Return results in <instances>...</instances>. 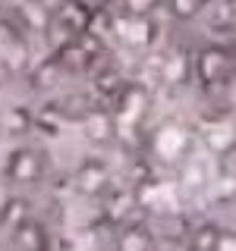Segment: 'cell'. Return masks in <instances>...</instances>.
I'll use <instances>...</instances> for the list:
<instances>
[{
    "mask_svg": "<svg viewBox=\"0 0 236 251\" xmlns=\"http://www.w3.org/2000/svg\"><path fill=\"white\" fill-rule=\"evenodd\" d=\"M227 50H230V57H233V66H236V31L230 35V44H227Z\"/></svg>",
    "mask_w": 236,
    "mask_h": 251,
    "instance_id": "4",
    "label": "cell"
},
{
    "mask_svg": "<svg viewBox=\"0 0 236 251\" xmlns=\"http://www.w3.org/2000/svg\"><path fill=\"white\" fill-rule=\"evenodd\" d=\"M164 3H167V10H170L173 19L189 22V19H195V16H199L211 0H164Z\"/></svg>",
    "mask_w": 236,
    "mask_h": 251,
    "instance_id": "3",
    "label": "cell"
},
{
    "mask_svg": "<svg viewBox=\"0 0 236 251\" xmlns=\"http://www.w3.org/2000/svg\"><path fill=\"white\" fill-rule=\"evenodd\" d=\"M236 73L233 57L227 50V44H205L195 53V75L202 78L205 85H224L230 82Z\"/></svg>",
    "mask_w": 236,
    "mask_h": 251,
    "instance_id": "1",
    "label": "cell"
},
{
    "mask_svg": "<svg viewBox=\"0 0 236 251\" xmlns=\"http://www.w3.org/2000/svg\"><path fill=\"white\" fill-rule=\"evenodd\" d=\"M0 3H3V0H0Z\"/></svg>",
    "mask_w": 236,
    "mask_h": 251,
    "instance_id": "5",
    "label": "cell"
},
{
    "mask_svg": "<svg viewBox=\"0 0 236 251\" xmlns=\"http://www.w3.org/2000/svg\"><path fill=\"white\" fill-rule=\"evenodd\" d=\"M41 173H44L41 151H35V148H22V151L13 154L10 176L16 179V182H35V179H41Z\"/></svg>",
    "mask_w": 236,
    "mask_h": 251,
    "instance_id": "2",
    "label": "cell"
}]
</instances>
